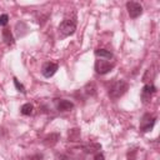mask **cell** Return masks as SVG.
I'll return each instance as SVG.
<instances>
[{"label":"cell","mask_w":160,"mask_h":160,"mask_svg":"<svg viewBox=\"0 0 160 160\" xmlns=\"http://www.w3.org/2000/svg\"><path fill=\"white\" fill-rule=\"evenodd\" d=\"M128 89H129V84L126 81L118 80V81H115L110 86V89H109V96L111 99H119L120 96H122L126 92Z\"/></svg>","instance_id":"6da1fadb"},{"label":"cell","mask_w":160,"mask_h":160,"mask_svg":"<svg viewBox=\"0 0 160 160\" xmlns=\"http://www.w3.org/2000/svg\"><path fill=\"white\" fill-rule=\"evenodd\" d=\"M59 30L62 35L65 36H69V35H72L76 30V24L74 20H70V19H65L60 22L59 25Z\"/></svg>","instance_id":"7a4b0ae2"},{"label":"cell","mask_w":160,"mask_h":160,"mask_svg":"<svg viewBox=\"0 0 160 160\" xmlns=\"http://www.w3.org/2000/svg\"><path fill=\"white\" fill-rule=\"evenodd\" d=\"M155 121H156V118L151 114H145L140 121V130L146 132V131H150L154 125H155Z\"/></svg>","instance_id":"3957f363"},{"label":"cell","mask_w":160,"mask_h":160,"mask_svg":"<svg viewBox=\"0 0 160 160\" xmlns=\"http://www.w3.org/2000/svg\"><path fill=\"white\" fill-rule=\"evenodd\" d=\"M112 69H114V64L108 60H96V62H95V70L100 75H104V74L111 71Z\"/></svg>","instance_id":"277c9868"},{"label":"cell","mask_w":160,"mask_h":160,"mask_svg":"<svg viewBox=\"0 0 160 160\" xmlns=\"http://www.w3.org/2000/svg\"><path fill=\"white\" fill-rule=\"evenodd\" d=\"M126 9H128V12H129L130 18H132V19H136L142 14V6L139 2H135V1L126 2Z\"/></svg>","instance_id":"5b68a950"},{"label":"cell","mask_w":160,"mask_h":160,"mask_svg":"<svg viewBox=\"0 0 160 160\" xmlns=\"http://www.w3.org/2000/svg\"><path fill=\"white\" fill-rule=\"evenodd\" d=\"M58 70V64L55 62H46L44 64L42 69H41V74L45 76V78H51Z\"/></svg>","instance_id":"8992f818"},{"label":"cell","mask_w":160,"mask_h":160,"mask_svg":"<svg viewBox=\"0 0 160 160\" xmlns=\"http://www.w3.org/2000/svg\"><path fill=\"white\" fill-rule=\"evenodd\" d=\"M155 91H156V88H155L152 84H146V85H144L142 91H141V98H142V100H144L145 102L149 101L150 98H151V95H152Z\"/></svg>","instance_id":"52a82bcc"},{"label":"cell","mask_w":160,"mask_h":160,"mask_svg":"<svg viewBox=\"0 0 160 160\" xmlns=\"http://www.w3.org/2000/svg\"><path fill=\"white\" fill-rule=\"evenodd\" d=\"M56 108H58L59 111H69V110H71L74 108V104L71 101H69V100H60L58 102Z\"/></svg>","instance_id":"ba28073f"},{"label":"cell","mask_w":160,"mask_h":160,"mask_svg":"<svg viewBox=\"0 0 160 160\" xmlns=\"http://www.w3.org/2000/svg\"><path fill=\"white\" fill-rule=\"evenodd\" d=\"M95 55L98 58H104V59H111L112 58V54L109 50H105V49H96Z\"/></svg>","instance_id":"9c48e42d"},{"label":"cell","mask_w":160,"mask_h":160,"mask_svg":"<svg viewBox=\"0 0 160 160\" xmlns=\"http://www.w3.org/2000/svg\"><path fill=\"white\" fill-rule=\"evenodd\" d=\"M2 38H4V40H5V42L8 45L14 44V38H12V35H11V32H10L9 29H4L2 30Z\"/></svg>","instance_id":"30bf717a"},{"label":"cell","mask_w":160,"mask_h":160,"mask_svg":"<svg viewBox=\"0 0 160 160\" xmlns=\"http://www.w3.org/2000/svg\"><path fill=\"white\" fill-rule=\"evenodd\" d=\"M32 110H34V106H32L30 102L24 104V105L21 106V109H20V111H21L22 115H30V114H32Z\"/></svg>","instance_id":"8fae6325"},{"label":"cell","mask_w":160,"mask_h":160,"mask_svg":"<svg viewBox=\"0 0 160 160\" xmlns=\"http://www.w3.org/2000/svg\"><path fill=\"white\" fill-rule=\"evenodd\" d=\"M14 84H15V88H16L20 92H22V94L25 92V88H24V85H22V84H20V82H19V80H18L16 78H14Z\"/></svg>","instance_id":"7c38bea8"},{"label":"cell","mask_w":160,"mask_h":160,"mask_svg":"<svg viewBox=\"0 0 160 160\" xmlns=\"http://www.w3.org/2000/svg\"><path fill=\"white\" fill-rule=\"evenodd\" d=\"M8 21H9V16L6 14L0 15V26H5L8 24Z\"/></svg>","instance_id":"4fadbf2b"},{"label":"cell","mask_w":160,"mask_h":160,"mask_svg":"<svg viewBox=\"0 0 160 160\" xmlns=\"http://www.w3.org/2000/svg\"><path fill=\"white\" fill-rule=\"evenodd\" d=\"M94 160H105V158H104V155L102 154H96L95 156H94Z\"/></svg>","instance_id":"5bb4252c"}]
</instances>
